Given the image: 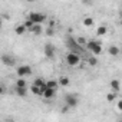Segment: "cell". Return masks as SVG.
<instances>
[{"mask_svg": "<svg viewBox=\"0 0 122 122\" xmlns=\"http://www.w3.org/2000/svg\"><path fill=\"white\" fill-rule=\"evenodd\" d=\"M16 73H17L19 78L25 79L26 76H30V75H32V68H30L29 65H20V66L16 69Z\"/></svg>", "mask_w": 122, "mask_h": 122, "instance_id": "5", "label": "cell"}, {"mask_svg": "<svg viewBox=\"0 0 122 122\" xmlns=\"http://www.w3.org/2000/svg\"><path fill=\"white\" fill-rule=\"evenodd\" d=\"M30 92H32L33 95H36V96H42V88H37V86H35V85H32Z\"/></svg>", "mask_w": 122, "mask_h": 122, "instance_id": "18", "label": "cell"}, {"mask_svg": "<svg viewBox=\"0 0 122 122\" xmlns=\"http://www.w3.org/2000/svg\"><path fill=\"white\" fill-rule=\"evenodd\" d=\"M27 32V29L25 27V25L23 23H20V25H17L16 27H15V33L17 35V36H22V35H25Z\"/></svg>", "mask_w": 122, "mask_h": 122, "instance_id": "10", "label": "cell"}, {"mask_svg": "<svg viewBox=\"0 0 122 122\" xmlns=\"http://www.w3.org/2000/svg\"><path fill=\"white\" fill-rule=\"evenodd\" d=\"M82 23H83V26L91 27V26H93V23H95V22H93V19H92V17H85Z\"/></svg>", "mask_w": 122, "mask_h": 122, "instance_id": "19", "label": "cell"}, {"mask_svg": "<svg viewBox=\"0 0 122 122\" xmlns=\"http://www.w3.org/2000/svg\"><path fill=\"white\" fill-rule=\"evenodd\" d=\"M119 17H121V20H119V23H121V26H122V12L119 13Z\"/></svg>", "mask_w": 122, "mask_h": 122, "instance_id": "26", "label": "cell"}, {"mask_svg": "<svg viewBox=\"0 0 122 122\" xmlns=\"http://www.w3.org/2000/svg\"><path fill=\"white\" fill-rule=\"evenodd\" d=\"M88 65H89V66H96V65H98V59H96V56L88 57Z\"/></svg>", "mask_w": 122, "mask_h": 122, "instance_id": "20", "label": "cell"}, {"mask_svg": "<svg viewBox=\"0 0 122 122\" xmlns=\"http://www.w3.org/2000/svg\"><path fill=\"white\" fill-rule=\"evenodd\" d=\"M55 46L52 45V43H46L45 45V47H43V53H45V56L47 57V59H53L55 57Z\"/></svg>", "mask_w": 122, "mask_h": 122, "instance_id": "6", "label": "cell"}, {"mask_svg": "<svg viewBox=\"0 0 122 122\" xmlns=\"http://www.w3.org/2000/svg\"><path fill=\"white\" fill-rule=\"evenodd\" d=\"M57 82H59V86H63V88H66V86L71 85V81H69L68 76H60V78L57 79Z\"/></svg>", "mask_w": 122, "mask_h": 122, "instance_id": "11", "label": "cell"}, {"mask_svg": "<svg viewBox=\"0 0 122 122\" xmlns=\"http://www.w3.org/2000/svg\"><path fill=\"white\" fill-rule=\"evenodd\" d=\"M7 122H13V121H7Z\"/></svg>", "mask_w": 122, "mask_h": 122, "instance_id": "28", "label": "cell"}, {"mask_svg": "<svg viewBox=\"0 0 122 122\" xmlns=\"http://www.w3.org/2000/svg\"><path fill=\"white\" fill-rule=\"evenodd\" d=\"M55 27H46V36H53Z\"/></svg>", "mask_w": 122, "mask_h": 122, "instance_id": "24", "label": "cell"}, {"mask_svg": "<svg viewBox=\"0 0 122 122\" xmlns=\"http://www.w3.org/2000/svg\"><path fill=\"white\" fill-rule=\"evenodd\" d=\"M2 62H3L6 66H10V68L16 65L15 57H13V56H9V55H3V56H2Z\"/></svg>", "mask_w": 122, "mask_h": 122, "instance_id": "8", "label": "cell"}, {"mask_svg": "<svg viewBox=\"0 0 122 122\" xmlns=\"http://www.w3.org/2000/svg\"><path fill=\"white\" fill-rule=\"evenodd\" d=\"M86 49L92 52V56H99L102 53V43L99 40H88Z\"/></svg>", "mask_w": 122, "mask_h": 122, "instance_id": "2", "label": "cell"}, {"mask_svg": "<svg viewBox=\"0 0 122 122\" xmlns=\"http://www.w3.org/2000/svg\"><path fill=\"white\" fill-rule=\"evenodd\" d=\"M65 105L66 108H76L79 105V98L75 93H66L65 95Z\"/></svg>", "mask_w": 122, "mask_h": 122, "instance_id": "3", "label": "cell"}, {"mask_svg": "<svg viewBox=\"0 0 122 122\" xmlns=\"http://www.w3.org/2000/svg\"><path fill=\"white\" fill-rule=\"evenodd\" d=\"M15 93H16L17 96L25 98V96L27 95V88H15Z\"/></svg>", "mask_w": 122, "mask_h": 122, "instance_id": "16", "label": "cell"}, {"mask_svg": "<svg viewBox=\"0 0 122 122\" xmlns=\"http://www.w3.org/2000/svg\"><path fill=\"white\" fill-rule=\"evenodd\" d=\"M109 86H111L112 92H115V93H118V92L121 91V82H119L118 79H112L111 83H109Z\"/></svg>", "mask_w": 122, "mask_h": 122, "instance_id": "9", "label": "cell"}, {"mask_svg": "<svg viewBox=\"0 0 122 122\" xmlns=\"http://www.w3.org/2000/svg\"><path fill=\"white\" fill-rule=\"evenodd\" d=\"M116 108H118V109L122 112V99H121V101H118V103H116Z\"/></svg>", "mask_w": 122, "mask_h": 122, "instance_id": "25", "label": "cell"}, {"mask_svg": "<svg viewBox=\"0 0 122 122\" xmlns=\"http://www.w3.org/2000/svg\"><path fill=\"white\" fill-rule=\"evenodd\" d=\"M65 60H66V65H68V66L75 68V66H79L82 57H81V55H79L78 52H69V53L66 55Z\"/></svg>", "mask_w": 122, "mask_h": 122, "instance_id": "1", "label": "cell"}, {"mask_svg": "<svg viewBox=\"0 0 122 122\" xmlns=\"http://www.w3.org/2000/svg\"><path fill=\"white\" fill-rule=\"evenodd\" d=\"M106 33H108V27H106L105 25H101V26L96 29V35H98V36H101V37H102V36H105Z\"/></svg>", "mask_w": 122, "mask_h": 122, "instance_id": "13", "label": "cell"}, {"mask_svg": "<svg viewBox=\"0 0 122 122\" xmlns=\"http://www.w3.org/2000/svg\"><path fill=\"white\" fill-rule=\"evenodd\" d=\"M121 12H122V5H121Z\"/></svg>", "mask_w": 122, "mask_h": 122, "instance_id": "27", "label": "cell"}, {"mask_svg": "<svg viewBox=\"0 0 122 122\" xmlns=\"http://www.w3.org/2000/svg\"><path fill=\"white\" fill-rule=\"evenodd\" d=\"M26 86H27V83H26V81H25V79L19 78V79L16 81V88H26Z\"/></svg>", "mask_w": 122, "mask_h": 122, "instance_id": "22", "label": "cell"}, {"mask_svg": "<svg viewBox=\"0 0 122 122\" xmlns=\"http://www.w3.org/2000/svg\"><path fill=\"white\" fill-rule=\"evenodd\" d=\"M46 82H47V81H45L43 78H36V79L33 81V85L37 86V88H43V86H46Z\"/></svg>", "mask_w": 122, "mask_h": 122, "instance_id": "14", "label": "cell"}, {"mask_svg": "<svg viewBox=\"0 0 122 122\" xmlns=\"http://www.w3.org/2000/svg\"><path fill=\"white\" fill-rule=\"evenodd\" d=\"M119 52H121V50H119V47H118V46H109V49H108V53H109L111 56H113V57H115V56H118V55H119Z\"/></svg>", "mask_w": 122, "mask_h": 122, "instance_id": "17", "label": "cell"}, {"mask_svg": "<svg viewBox=\"0 0 122 122\" xmlns=\"http://www.w3.org/2000/svg\"><path fill=\"white\" fill-rule=\"evenodd\" d=\"M23 25H25V27H26V29H27L29 32H30V30L33 29V26H35V23H33L32 20H29V19H26V20L23 22Z\"/></svg>", "mask_w": 122, "mask_h": 122, "instance_id": "21", "label": "cell"}, {"mask_svg": "<svg viewBox=\"0 0 122 122\" xmlns=\"http://www.w3.org/2000/svg\"><path fill=\"white\" fill-rule=\"evenodd\" d=\"M30 33H33L35 36H40L43 33V29H42V25H35L33 29L30 30Z\"/></svg>", "mask_w": 122, "mask_h": 122, "instance_id": "12", "label": "cell"}, {"mask_svg": "<svg viewBox=\"0 0 122 122\" xmlns=\"http://www.w3.org/2000/svg\"><path fill=\"white\" fill-rule=\"evenodd\" d=\"M115 99H116V93L111 91V92H109V93L106 95V101H108V102H113Z\"/></svg>", "mask_w": 122, "mask_h": 122, "instance_id": "23", "label": "cell"}, {"mask_svg": "<svg viewBox=\"0 0 122 122\" xmlns=\"http://www.w3.org/2000/svg\"><path fill=\"white\" fill-rule=\"evenodd\" d=\"M55 93H56V89H52V88H47V86H43V88H42V96H43L45 99L53 98Z\"/></svg>", "mask_w": 122, "mask_h": 122, "instance_id": "7", "label": "cell"}, {"mask_svg": "<svg viewBox=\"0 0 122 122\" xmlns=\"http://www.w3.org/2000/svg\"><path fill=\"white\" fill-rule=\"evenodd\" d=\"M121 122H122V121H121Z\"/></svg>", "mask_w": 122, "mask_h": 122, "instance_id": "29", "label": "cell"}, {"mask_svg": "<svg viewBox=\"0 0 122 122\" xmlns=\"http://www.w3.org/2000/svg\"><path fill=\"white\" fill-rule=\"evenodd\" d=\"M46 86H47V88H52V89H56V91H57L59 82H57V79H49V81L46 82Z\"/></svg>", "mask_w": 122, "mask_h": 122, "instance_id": "15", "label": "cell"}, {"mask_svg": "<svg viewBox=\"0 0 122 122\" xmlns=\"http://www.w3.org/2000/svg\"><path fill=\"white\" fill-rule=\"evenodd\" d=\"M27 19L32 20L35 25H42L47 17H46V15H43V13H39V12H30L29 16H27Z\"/></svg>", "mask_w": 122, "mask_h": 122, "instance_id": "4", "label": "cell"}]
</instances>
